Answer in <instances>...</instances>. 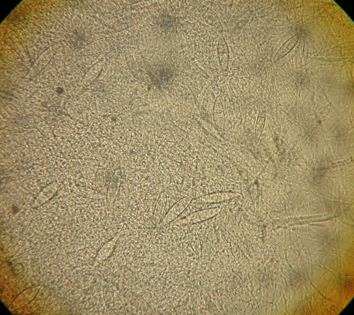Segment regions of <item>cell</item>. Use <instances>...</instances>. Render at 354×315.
<instances>
[{"mask_svg": "<svg viewBox=\"0 0 354 315\" xmlns=\"http://www.w3.org/2000/svg\"><path fill=\"white\" fill-rule=\"evenodd\" d=\"M63 88H61V87H59V88H58L57 89V93H58V94H61V93L63 92Z\"/></svg>", "mask_w": 354, "mask_h": 315, "instance_id": "cell-2", "label": "cell"}, {"mask_svg": "<svg viewBox=\"0 0 354 315\" xmlns=\"http://www.w3.org/2000/svg\"><path fill=\"white\" fill-rule=\"evenodd\" d=\"M299 39V36L298 34H295L294 36L292 37L286 41V42L283 44V46H282V47L278 51V53L276 55V58L277 59H280L284 56H286L287 54L289 53L296 46Z\"/></svg>", "mask_w": 354, "mask_h": 315, "instance_id": "cell-1", "label": "cell"}]
</instances>
